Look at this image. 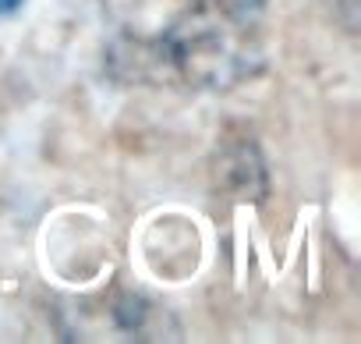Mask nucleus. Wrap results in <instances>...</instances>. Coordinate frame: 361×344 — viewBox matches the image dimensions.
<instances>
[{
  "mask_svg": "<svg viewBox=\"0 0 361 344\" xmlns=\"http://www.w3.org/2000/svg\"><path fill=\"white\" fill-rule=\"evenodd\" d=\"M220 178L238 199H262L266 196V163L252 142H241L224 153Z\"/></svg>",
  "mask_w": 361,
  "mask_h": 344,
  "instance_id": "obj_2",
  "label": "nucleus"
},
{
  "mask_svg": "<svg viewBox=\"0 0 361 344\" xmlns=\"http://www.w3.org/2000/svg\"><path fill=\"white\" fill-rule=\"evenodd\" d=\"M159 50L188 85L234 89L266 68V0H192Z\"/></svg>",
  "mask_w": 361,
  "mask_h": 344,
  "instance_id": "obj_1",
  "label": "nucleus"
},
{
  "mask_svg": "<svg viewBox=\"0 0 361 344\" xmlns=\"http://www.w3.org/2000/svg\"><path fill=\"white\" fill-rule=\"evenodd\" d=\"M25 8V0H0V15H15Z\"/></svg>",
  "mask_w": 361,
  "mask_h": 344,
  "instance_id": "obj_3",
  "label": "nucleus"
}]
</instances>
